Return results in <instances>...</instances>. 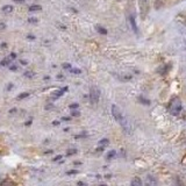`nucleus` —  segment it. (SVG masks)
Here are the masks:
<instances>
[{
	"label": "nucleus",
	"instance_id": "obj_1",
	"mask_svg": "<svg viewBox=\"0 0 186 186\" xmlns=\"http://www.w3.org/2000/svg\"><path fill=\"white\" fill-rule=\"evenodd\" d=\"M181 110V101L179 98H173L169 104V112L171 115H178Z\"/></svg>",
	"mask_w": 186,
	"mask_h": 186
},
{
	"label": "nucleus",
	"instance_id": "obj_2",
	"mask_svg": "<svg viewBox=\"0 0 186 186\" xmlns=\"http://www.w3.org/2000/svg\"><path fill=\"white\" fill-rule=\"evenodd\" d=\"M100 99V91L97 86H92L90 89V100L92 105H97Z\"/></svg>",
	"mask_w": 186,
	"mask_h": 186
},
{
	"label": "nucleus",
	"instance_id": "obj_3",
	"mask_svg": "<svg viewBox=\"0 0 186 186\" xmlns=\"http://www.w3.org/2000/svg\"><path fill=\"white\" fill-rule=\"evenodd\" d=\"M138 5H140L141 16L144 19L149 12V0H138Z\"/></svg>",
	"mask_w": 186,
	"mask_h": 186
},
{
	"label": "nucleus",
	"instance_id": "obj_4",
	"mask_svg": "<svg viewBox=\"0 0 186 186\" xmlns=\"http://www.w3.org/2000/svg\"><path fill=\"white\" fill-rule=\"evenodd\" d=\"M112 114H113V116H114V119L119 122L120 119L123 116V114H122V112L120 110V108L118 107L116 105H113L112 106Z\"/></svg>",
	"mask_w": 186,
	"mask_h": 186
},
{
	"label": "nucleus",
	"instance_id": "obj_5",
	"mask_svg": "<svg viewBox=\"0 0 186 186\" xmlns=\"http://www.w3.org/2000/svg\"><path fill=\"white\" fill-rule=\"evenodd\" d=\"M67 90V87H64V89H62V90H58V91H56V92H54L53 93L54 98H59L61 96L64 94V92H65Z\"/></svg>",
	"mask_w": 186,
	"mask_h": 186
},
{
	"label": "nucleus",
	"instance_id": "obj_6",
	"mask_svg": "<svg viewBox=\"0 0 186 186\" xmlns=\"http://www.w3.org/2000/svg\"><path fill=\"white\" fill-rule=\"evenodd\" d=\"M130 185L132 186H142V180L138 178V177H135L132 183H130Z\"/></svg>",
	"mask_w": 186,
	"mask_h": 186
},
{
	"label": "nucleus",
	"instance_id": "obj_7",
	"mask_svg": "<svg viewBox=\"0 0 186 186\" xmlns=\"http://www.w3.org/2000/svg\"><path fill=\"white\" fill-rule=\"evenodd\" d=\"M129 20H130V24H132L133 30L136 34H137V26H136V24H135V19H134V16H130V18H129Z\"/></svg>",
	"mask_w": 186,
	"mask_h": 186
},
{
	"label": "nucleus",
	"instance_id": "obj_8",
	"mask_svg": "<svg viewBox=\"0 0 186 186\" xmlns=\"http://www.w3.org/2000/svg\"><path fill=\"white\" fill-rule=\"evenodd\" d=\"M11 59H12V58H11V57L4 58V59L1 61V63H0V65H1V67H6V65H10Z\"/></svg>",
	"mask_w": 186,
	"mask_h": 186
},
{
	"label": "nucleus",
	"instance_id": "obj_9",
	"mask_svg": "<svg viewBox=\"0 0 186 186\" xmlns=\"http://www.w3.org/2000/svg\"><path fill=\"white\" fill-rule=\"evenodd\" d=\"M41 10H42V6H40V5H32L29 7V11H30V12H36V11H41Z\"/></svg>",
	"mask_w": 186,
	"mask_h": 186
},
{
	"label": "nucleus",
	"instance_id": "obj_10",
	"mask_svg": "<svg viewBox=\"0 0 186 186\" xmlns=\"http://www.w3.org/2000/svg\"><path fill=\"white\" fill-rule=\"evenodd\" d=\"M12 11H13V6H11V5H7L2 7V12H5V13H11Z\"/></svg>",
	"mask_w": 186,
	"mask_h": 186
},
{
	"label": "nucleus",
	"instance_id": "obj_11",
	"mask_svg": "<svg viewBox=\"0 0 186 186\" xmlns=\"http://www.w3.org/2000/svg\"><path fill=\"white\" fill-rule=\"evenodd\" d=\"M0 186H15V185L12 180H4L0 184Z\"/></svg>",
	"mask_w": 186,
	"mask_h": 186
},
{
	"label": "nucleus",
	"instance_id": "obj_12",
	"mask_svg": "<svg viewBox=\"0 0 186 186\" xmlns=\"http://www.w3.org/2000/svg\"><path fill=\"white\" fill-rule=\"evenodd\" d=\"M108 142H110V141H108L107 138H102V140H100V141H99V145L104 148L105 145H107V144H108Z\"/></svg>",
	"mask_w": 186,
	"mask_h": 186
},
{
	"label": "nucleus",
	"instance_id": "obj_13",
	"mask_svg": "<svg viewBox=\"0 0 186 186\" xmlns=\"http://www.w3.org/2000/svg\"><path fill=\"white\" fill-rule=\"evenodd\" d=\"M97 30L100 34H102V35H106V34H107V30H106L104 27H100V26H97Z\"/></svg>",
	"mask_w": 186,
	"mask_h": 186
},
{
	"label": "nucleus",
	"instance_id": "obj_14",
	"mask_svg": "<svg viewBox=\"0 0 186 186\" xmlns=\"http://www.w3.org/2000/svg\"><path fill=\"white\" fill-rule=\"evenodd\" d=\"M116 155V151L115 150H112V151H110L108 153V155H107V159H110V158H113Z\"/></svg>",
	"mask_w": 186,
	"mask_h": 186
},
{
	"label": "nucleus",
	"instance_id": "obj_15",
	"mask_svg": "<svg viewBox=\"0 0 186 186\" xmlns=\"http://www.w3.org/2000/svg\"><path fill=\"white\" fill-rule=\"evenodd\" d=\"M138 100L141 101V102H143L144 105H149V104H150V101L147 100V99H144V98H142V97H138Z\"/></svg>",
	"mask_w": 186,
	"mask_h": 186
},
{
	"label": "nucleus",
	"instance_id": "obj_16",
	"mask_svg": "<svg viewBox=\"0 0 186 186\" xmlns=\"http://www.w3.org/2000/svg\"><path fill=\"white\" fill-rule=\"evenodd\" d=\"M70 72H71V73H75V75H79L81 71L79 69H73V67H71V69H70Z\"/></svg>",
	"mask_w": 186,
	"mask_h": 186
},
{
	"label": "nucleus",
	"instance_id": "obj_17",
	"mask_svg": "<svg viewBox=\"0 0 186 186\" xmlns=\"http://www.w3.org/2000/svg\"><path fill=\"white\" fill-rule=\"evenodd\" d=\"M27 97H29V93H27V92H26V93H21V94L18 97V99H19V100H21V99H24V98H27Z\"/></svg>",
	"mask_w": 186,
	"mask_h": 186
},
{
	"label": "nucleus",
	"instance_id": "obj_18",
	"mask_svg": "<svg viewBox=\"0 0 186 186\" xmlns=\"http://www.w3.org/2000/svg\"><path fill=\"white\" fill-rule=\"evenodd\" d=\"M63 67H64V69H67V70H70V69H71V64H69V63H64V64H63Z\"/></svg>",
	"mask_w": 186,
	"mask_h": 186
},
{
	"label": "nucleus",
	"instance_id": "obj_19",
	"mask_svg": "<svg viewBox=\"0 0 186 186\" xmlns=\"http://www.w3.org/2000/svg\"><path fill=\"white\" fill-rule=\"evenodd\" d=\"M78 107H79L78 104H72V105H70V108H71V110H76V108H78Z\"/></svg>",
	"mask_w": 186,
	"mask_h": 186
},
{
	"label": "nucleus",
	"instance_id": "obj_20",
	"mask_svg": "<svg viewBox=\"0 0 186 186\" xmlns=\"http://www.w3.org/2000/svg\"><path fill=\"white\" fill-rule=\"evenodd\" d=\"M29 22H30V24H36V22H37V19H35V18H29V20H28Z\"/></svg>",
	"mask_w": 186,
	"mask_h": 186
},
{
	"label": "nucleus",
	"instance_id": "obj_21",
	"mask_svg": "<svg viewBox=\"0 0 186 186\" xmlns=\"http://www.w3.org/2000/svg\"><path fill=\"white\" fill-rule=\"evenodd\" d=\"M24 76L26 77H28V78H32L33 77V72H24Z\"/></svg>",
	"mask_w": 186,
	"mask_h": 186
},
{
	"label": "nucleus",
	"instance_id": "obj_22",
	"mask_svg": "<svg viewBox=\"0 0 186 186\" xmlns=\"http://www.w3.org/2000/svg\"><path fill=\"white\" fill-rule=\"evenodd\" d=\"M77 150L76 149H72V150H69V153H67V156H70V155H73V154H76Z\"/></svg>",
	"mask_w": 186,
	"mask_h": 186
},
{
	"label": "nucleus",
	"instance_id": "obj_23",
	"mask_svg": "<svg viewBox=\"0 0 186 186\" xmlns=\"http://www.w3.org/2000/svg\"><path fill=\"white\" fill-rule=\"evenodd\" d=\"M58 159H62V155H58V156H56V157L54 158L53 161H54V162H57Z\"/></svg>",
	"mask_w": 186,
	"mask_h": 186
},
{
	"label": "nucleus",
	"instance_id": "obj_24",
	"mask_svg": "<svg viewBox=\"0 0 186 186\" xmlns=\"http://www.w3.org/2000/svg\"><path fill=\"white\" fill-rule=\"evenodd\" d=\"M10 69L12 70V71H16V70H18V67H15V65H12Z\"/></svg>",
	"mask_w": 186,
	"mask_h": 186
},
{
	"label": "nucleus",
	"instance_id": "obj_25",
	"mask_svg": "<svg viewBox=\"0 0 186 186\" xmlns=\"http://www.w3.org/2000/svg\"><path fill=\"white\" fill-rule=\"evenodd\" d=\"M4 28H6V24H0V30H2Z\"/></svg>",
	"mask_w": 186,
	"mask_h": 186
},
{
	"label": "nucleus",
	"instance_id": "obj_26",
	"mask_svg": "<svg viewBox=\"0 0 186 186\" xmlns=\"http://www.w3.org/2000/svg\"><path fill=\"white\" fill-rule=\"evenodd\" d=\"M71 114L72 116H79V113H78V112H72Z\"/></svg>",
	"mask_w": 186,
	"mask_h": 186
},
{
	"label": "nucleus",
	"instance_id": "obj_27",
	"mask_svg": "<svg viewBox=\"0 0 186 186\" xmlns=\"http://www.w3.org/2000/svg\"><path fill=\"white\" fill-rule=\"evenodd\" d=\"M11 58H12V59H13V58H16V54H14V53L11 54Z\"/></svg>",
	"mask_w": 186,
	"mask_h": 186
},
{
	"label": "nucleus",
	"instance_id": "obj_28",
	"mask_svg": "<svg viewBox=\"0 0 186 186\" xmlns=\"http://www.w3.org/2000/svg\"><path fill=\"white\" fill-rule=\"evenodd\" d=\"M13 1H15V2H19V4H21V2H24V0H13Z\"/></svg>",
	"mask_w": 186,
	"mask_h": 186
},
{
	"label": "nucleus",
	"instance_id": "obj_29",
	"mask_svg": "<svg viewBox=\"0 0 186 186\" xmlns=\"http://www.w3.org/2000/svg\"><path fill=\"white\" fill-rule=\"evenodd\" d=\"M53 124H54V126H58V124H59V122H58V121H54Z\"/></svg>",
	"mask_w": 186,
	"mask_h": 186
},
{
	"label": "nucleus",
	"instance_id": "obj_30",
	"mask_svg": "<svg viewBox=\"0 0 186 186\" xmlns=\"http://www.w3.org/2000/svg\"><path fill=\"white\" fill-rule=\"evenodd\" d=\"M67 175H71V173H77V171H67Z\"/></svg>",
	"mask_w": 186,
	"mask_h": 186
},
{
	"label": "nucleus",
	"instance_id": "obj_31",
	"mask_svg": "<svg viewBox=\"0 0 186 186\" xmlns=\"http://www.w3.org/2000/svg\"><path fill=\"white\" fill-rule=\"evenodd\" d=\"M78 185H79V186H85V184H84V183H81V181H78Z\"/></svg>",
	"mask_w": 186,
	"mask_h": 186
},
{
	"label": "nucleus",
	"instance_id": "obj_32",
	"mask_svg": "<svg viewBox=\"0 0 186 186\" xmlns=\"http://www.w3.org/2000/svg\"><path fill=\"white\" fill-rule=\"evenodd\" d=\"M28 38H29V40H35V36H32V35H29Z\"/></svg>",
	"mask_w": 186,
	"mask_h": 186
},
{
	"label": "nucleus",
	"instance_id": "obj_33",
	"mask_svg": "<svg viewBox=\"0 0 186 186\" xmlns=\"http://www.w3.org/2000/svg\"><path fill=\"white\" fill-rule=\"evenodd\" d=\"M1 47H2V48H6V47H7V44H6V43H2V44H1Z\"/></svg>",
	"mask_w": 186,
	"mask_h": 186
},
{
	"label": "nucleus",
	"instance_id": "obj_34",
	"mask_svg": "<svg viewBox=\"0 0 186 186\" xmlns=\"http://www.w3.org/2000/svg\"><path fill=\"white\" fill-rule=\"evenodd\" d=\"M32 124V121H28V122H26V126H30Z\"/></svg>",
	"mask_w": 186,
	"mask_h": 186
},
{
	"label": "nucleus",
	"instance_id": "obj_35",
	"mask_svg": "<svg viewBox=\"0 0 186 186\" xmlns=\"http://www.w3.org/2000/svg\"><path fill=\"white\" fill-rule=\"evenodd\" d=\"M57 78H58V79H63V76H62V75H58Z\"/></svg>",
	"mask_w": 186,
	"mask_h": 186
},
{
	"label": "nucleus",
	"instance_id": "obj_36",
	"mask_svg": "<svg viewBox=\"0 0 186 186\" xmlns=\"http://www.w3.org/2000/svg\"><path fill=\"white\" fill-rule=\"evenodd\" d=\"M14 112H16V110H15V108H13V110H10V113H14Z\"/></svg>",
	"mask_w": 186,
	"mask_h": 186
},
{
	"label": "nucleus",
	"instance_id": "obj_37",
	"mask_svg": "<svg viewBox=\"0 0 186 186\" xmlns=\"http://www.w3.org/2000/svg\"><path fill=\"white\" fill-rule=\"evenodd\" d=\"M62 120H64V121H69V120H70V118H63Z\"/></svg>",
	"mask_w": 186,
	"mask_h": 186
},
{
	"label": "nucleus",
	"instance_id": "obj_38",
	"mask_svg": "<svg viewBox=\"0 0 186 186\" xmlns=\"http://www.w3.org/2000/svg\"><path fill=\"white\" fill-rule=\"evenodd\" d=\"M21 64H24V65H26V64H27V62H26V61H21Z\"/></svg>",
	"mask_w": 186,
	"mask_h": 186
},
{
	"label": "nucleus",
	"instance_id": "obj_39",
	"mask_svg": "<svg viewBox=\"0 0 186 186\" xmlns=\"http://www.w3.org/2000/svg\"><path fill=\"white\" fill-rule=\"evenodd\" d=\"M178 186H185V185H183L180 181H178Z\"/></svg>",
	"mask_w": 186,
	"mask_h": 186
},
{
	"label": "nucleus",
	"instance_id": "obj_40",
	"mask_svg": "<svg viewBox=\"0 0 186 186\" xmlns=\"http://www.w3.org/2000/svg\"><path fill=\"white\" fill-rule=\"evenodd\" d=\"M1 183H2V179H1V177H0V184H1Z\"/></svg>",
	"mask_w": 186,
	"mask_h": 186
},
{
	"label": "nucleus",
	"instance_id": "obj_41",
	"mask_svg": "<svg viewBox=\"0 0 186 186\" xmlns=\"http://www.w3.org/2000/svg\"><path fill=\"white\" fill-rule=\"evenodd\" d=\"M101 186H105V185H101Z\"/></svg>",
	"mask_w": 186,
	"mask_h": 186
},
{
	"label": "nucleus",
	"instance_id": "obj_42",
	"mask_svg": "<svg viewBox=\"0 0 186 186\" xmlns=\"http://www.w3.org/2000/svg\"><path fill=\"white\" fill-rule=\"evenodd\" d=\"M148 186H149V185H148Z\"/></svg>",
	"mask_w": 186,
	"mask_h": 186
}]
</instances>
